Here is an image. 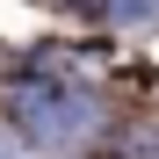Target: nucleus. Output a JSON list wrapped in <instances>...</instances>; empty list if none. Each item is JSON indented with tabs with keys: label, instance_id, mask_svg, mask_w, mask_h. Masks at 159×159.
Wrapping results in <instances>:
<instances>
[{
	"label": "nucleus",
	"instance_id": "f257e3e1",
	"mask_svg": "<svg viewBox=\"0 0 159 159\" xmlns=\"http://www.w3.org/2000/svg\"><path fill=\"white\" fill-rule=\"evenodd\" d=\"M22 130H29V138H43V145L87 138V130H94V101L58 94V87H29V94H22Z\"/></svg>",
	"mask_w": 159,
	"mask_h": 159
}]
</instances>
